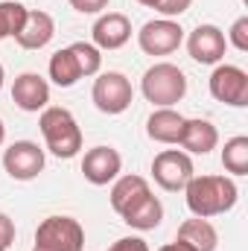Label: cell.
<instances>
[{"mask_svg":"<svg viewBox=\"0 0 248 251\" xmlns=\"http://www.w3.org/2000/svg\"><path fill=\"white\" fill-rule=\"evenodd\" d=\"M184 196L193 216L210 219V216L228 213L237 204L240 190L228 176H193L184 187Z\"/></svg>","mask_w":248,"mask_h":251,"instance_id":"6da1fadb","label":"cell"},{"mask_svg":"<svg viewBox=\"0 0 248 251\" xmlns=\"http://www.w3.org/2000/svg\"><path fill=\"white\" fill-rule=\"evenodd\" d=\"M38 128L44 134V143L47 149L56 155V158H76L79 149H82V128L76 123V117L62 108V105H47L38 117Z\"/></svg>","mask_w":248,"mask_h":251,"instance_id":"7a4b0ae2","label":"cell"},{"mask_svg":"<svg viewBox=\"0 0 248 251\" xmlns=\"http://www.w3.org/2000/svg\"><path fill=\"white\" fill-rule=\"evenodd\" d=\"M140 91L143 97L158 105V108H173L175 102H181L187 94V76L178 64L170 62H158L152 64L143 79H140Z\"/></svg>","mask_w":248,"mask_h":251,"instance_id":"3957f363","label":"cell"},{"mask_svg":"<svg viewBox=\"0 0 248 251\" xmlns=\"http://www.w3.org/2000/svg\"><path fill=\"white\" fill-rule=\"evenodd\" d=\"M85 228L73 216H47L35 231L32 251H82Z\"/></svg>","mask_w":248,"mask_h":251,"instance_id":"277c9868","label":"cell"},{"mask_svg":"<svg viewBox=\"0 0 248 251\" xmlns=\"http://www.w3.org/2000/svg\"><path fill=\"white\" fill-rule=\"evenodd\" d=\"M91 100H94V105L102 114H123L125 108L131 105V100H134V88H131V82H128L125 73L108 70V73H102L94 82Z\"/></svg>","mask_w":248,"mask_h":251,"instance_id":"5b68a950","label":"cell"},{"mask_svg":"<svg viewBox=\"0 0 248 251\" xmlns=\"http://www.w3.org/2000/svg\"><path fill=\"white\" fill-rule=\"evenodd\" d=\"M181 41H184V29L173 18L146 21L137 32V44L146 56H170L181 47Z\"/></svg>","mask_w":248,"mask_h":251,"instance_id":"8992f818","label":"cell"},{"mask_svg":"<svg viewBox=\"0 0 248 251\" xmlns=\"http://www.w3.org/2000/svg\"><path fill=\"white\" fill-rule=\"evenodd\" d=\"M210 97L231 105L246 108L248 105V73L237 64H216L210 73Z\"/></svg>","mask_w":248,"mask_h":251,"instance_id":"52a82bcc","label":"cell"},{"mask_svg":"<svg viewBox=\"0 0 248 251\" xmlns=\"http://www.w3.org/2000/svg\"><path fill=\"white\" fill-rule=\"evenodd\" d=\"M152 176H155L158 187L170 190V193H178L196 176V170H193V161H190L187 152H181V149H164L152 161Z\"/></svg>","mask_w":248,"mask_h":251,"instance_id":"ba28073f","label":"cell"},{"mask_svg":"<svg viewBox=\"0 0 248 251\" xmlns=\"http://www.w3.org/2000/svg\"><path fill=\"white\" fill-rule=\"evenodd\" d=\"M3 167L15 181H32L44 170V149L32 140H15L3 152Z\"/></svg>","mask_w":248,"mask_h":251,"instance_id":"9c48e42d","label":"cell"},{"mask_svg":"<svg viewBox=\"0 0 248 251\" xmlns=\"http://www.w3.org/2000/svg\"><path fill=\"white\" fill-rule=\"evenodd\" d=\"M225 50H228V38L213 24H198L187 35V53L198 64H219L225 59Z\"/></svg>","mask_w":248,"mask_h":251,"instance_id":"30bf717a","label":"cell"},{"mask_svg":"<svg viewBox=\"0 0 248 251\" xmlns=\"http://www.w3.org/2000/svg\"><path fill=\"white\" fill-rule=\"evenodd\" d=\"M120 167H123V158L114 146H94L82 158V176L94 187H105L108 181H114L120 176Z\"/></svg>","mask_w":248,"mask_h":251,"instance_id":"8fae6325","label":"cell"},{"mask_svg":"<svg viewBox=\"0 0 248 251\" xmlns=\"http://www.w3.org/2000/svg\"><path fill=\"white\" fill-rule=\"evenodd\" d=\"M12 102L21 108V111H29V114H38L47 108L50 102V85L44 76L38 73H21L12 85Z\"/></svg>","mask_w":248,"mask_h":251,"instance_id":"7c38bea8","label":"cell"},{"mask_svg":"<svg viewBox=\"0 0 248 251\" xmlns=\"http://www.w3.org/2000/svg\"><path fill=\"white\" fill-rule=\"evenodd\" d=\"M91 35H94V47L97 50H120L131 38V21L125 18L123 12L99 15L94 29H91Z\"/></svg>","mask_w":248,"mask_h":251,"instance_id":"4fadbf2b","label":"cell"},{"mask_svg":"<svg viewBox=\"0 0 248 251\" xmlns=\"http://www.w3.org/2000/svg\"><path fill=\"white\" fill-rule=\"evenodd\" d=\"M56 35V21L47 12H26V21L21 26V32L15 35V41L24 50H41L53 41Z\"/></svg>","mask_w":248,"mask_h":251,"instance_id":"5bb4252c","label":"cell"},{"mask_svg":"<svg viewBox=\"0 0 248 251\" xmlns=\"http://www.w3.org/2000/svg\"><path fill=\"white\" fill-rule=\"evenodd\" d=\"M178 143L184 146L187 152H193V155H207L210 149H216L219 131H216V126L210 123V120H201V117L184 120V128H181Z\"/></svg>","mask_w":248,"mask_h":251,"instance_id":"9a60e30c","label":"cell"},{"mask_svg":"<svg viewBox=\"0 0 248 251\" xmlns=\"http://www.w3.org/2000/svg\"><path fill=\"white\" fill-rule=\"evenodd\" d=\"M184 120L175 108H158L149 114L146 120V134L158 143H178L181 137V128H184Z\"/></svg>","mask_w":248,"mask_h":251,"instance_id":"2e32d148","label":"cell"},{"mask_svg":"<svg viewBox=\"0 0 248 251\" xmlns=\"http://www.w3.org/2000/svg\"><path fill=\"white\" fill-rule=\"evenodd\" d=\"M152 190H149V181L143 178V176H123V178H117L114 181V187H111V207H114V213H120L123 216L125 210H131L143 196H149Z\"/></svg>","mask_w":248,"mask_h":251,"instance_id":"e0dca14e","label":"cell"},{"mask_svg":"<svg viewBox=\"0 0 248 251\" xmlns=\"http://www.w3.org/2000/svg\"><path fill=\"white\" fill-rule=\"evenodd\" d=\"M161 219H164V204H161V199L152 196V193L143 196L131 210L123 213V222L128 228H134V231H152V228L161 225Z\"/></svg>","mask_w":248,"mask_h":251,"instance_id":"ac0fdd59","label":"cell"},{"mask_svg":"<svg viewBox=\"0 0 248 251\" xmlns=\"http://www.w3.org/2000/svg\"><path fill=\"white\" fill-rule=\"evenodd\" d=\"M178 240L193 246L196 251H216V243H219V234L216 228L201 219V216H193V219H184L181 228H178Z\"/></svg>","mask_w":248,"mask_h":251,"instance_id":"d6986e66","label":"cell"},{"mask_svg":"<svg viewBox=\"0 0 248 251\" xmlns=\"http://www.w3.org/2000/svg\"><path fill=\"white\" fill-rule=\"evenodd\" d=\"M50 79H53L59 88H73V85L82 79L79 62H76V56H73L70 47L56 50V53L50 56Z\"/></svg>","mask_w":248,"mask_h":251,"instance_id":"ffe728a7","label":"cell"},{"mask_svg":"<svg viewBox=\"0 0 248 251\" xmlns=\"http://www.w3.org/2000/svg\"><path fill=\"white\" fill-rule=\"evenodd\" d=\"M222 167L234 176H248V137L237 134L222 149Z\"/></svg>","mask_w":248,"mask_h":251,"instance_id":"44dd1931","label":"cell"},{"mask_svg":"<svg viewBox=\"0 0 248 251\" xmlns=\"http://www.w3.org/2000/svg\"><path fill=\"white\" fill-rule=\"evenodd\" d=\"M26 6H21L18 0H3L0 3V41L3 38H15L26 21Z\"/></svg>","mask_w":248,"mask_h":251,"instance_id":"7402d4cb","label":"cell"},{"mask_svg":"<svg viewBox=\"0 0 248 251\" xmlns=\"http://www.w3.org/2000/svg\"><path fill=\"white\" fill-rule=\"evenodd\" d=\"M70 50H73V56H76V62H79L82 76H94V73H99V67H102V56H99V50H97L94 44H88V41H73Z\"/></svg>","mask_w":248,"mask_h":251,"instance_id":"603a6c76","label":"cell"},{"mask_svg":"<svg viewBox=\"0 0 248 251\" xmlns=\"http://www.w3.org/2000/svg\"><path fill=\"white\" fill-rule=\"evenodd\" d=\"M228 41H231L240 53H248V15H243V18H237V21H234Z\"/></svg>","mask_w":248,"mask_h":251,"instance_id":"cb8c5ba5","label":"cell"},{"mask_svg":"<svg viewBox=\"0 0 248 251\" xmlns=\"http://www.w3.org/2000/svg\"><path fill=\"white\" fill-rule=\"evenodd\" d=\"M190 3L193 0H158L155 12H161L164 18H178V15H184L187 9H190Z\"/></svg>","mask_w":248,"mask_h":251,"instance_id":"d4e9b609","label":"cell"},{"mask_svg":"<svg viewBox=\"0 0 248 251\" xmlns=\"http://www.w3.org/2000/svg\"><path fill=\"white\" fill-rule=\"evenodd\" d=\"M79 15H99L102 9H108L111 0H67Z\"/></svg>","mask_w":248,"mask_h":251,"instance_id":"484cf974","label":"cell"},{"mask_svg":"<svg viewBox=\"0 0 248 251\" xmlns=\"http://www.w3.org/2000/svg\"><path fill=\"white\" fill-rule=\"evenodd\" d=\"M12 243H15V222L6 213H0V249H9Z\"/></svg>","mask_w":248,"mask_h":251,"instance_id":"4316f807","label":"cell"},{"mask_svg":"<svg viewBox=\"0 0 248 251\" xmlns=\"http://www.w3.org/2000/svg\"><path fill=\"white\" fill-rule=\"evenodd\" d=\"M108 251H149V246L140 237H123V240H117Z\"/></svg>","mask_w":248,"mask_h":251,"instance_id":"83f0119b","label":"cell"},{"mask_svg":"<svg viewBox=\"0 0 248 251\" xmlns=\"http://www.w3.org/2000/svg\"><path fill=\"white\" fill-rule=\"evenodd\" d=\"M158 251H196L193 246H187V243H181V240H175V243H167V246H161Z\"/></svg>","mask_w":248,"mask_h":251,"instance_id":"f1b7e54d","label":"cell"},{"mask_svg":"<svg viewBox=\"0 0 248 251\" xmlns=\"http://www.w3.org/2000/svg\"><path fill=\"white\" fill-rule=\"evenodd\" d=\"M137 3H140V6H149V9H155V3H158V0H137Z\"/></svg>","mask_w":248,"mask_h":251,"instance_id":"f546056e","label":"cell"},{"mask_svg":"<svg viewBox=\"0 0 248 251\" xmlns=\"http://www.w3.org/2000/svg\"><path fill=\"white\" fill-rule=\"evenodd\" d=\"M3 140H6V126H3V120H0V146H3Z\"/></svg>","mask_w":248,"mask_h":251,"instance_id":"4dcf8cb0","label":"cell"},{"mask_svg":"<svg viewBox=\"0 0 248 251\" xmlns=\"http://www.w3.org/2000/svg\"><path fill=\"white\" fill-rule=\"evenodd\" d=\"M3 79H6V76H3V64H0V88H3Z\"/></svg>","mask_w":248,"mask_h":251,"instance_id":"1f68e13d","label":"cell"},{"mask_svg":"<svg viewBox=\"0 0 248 251\" xmlns=\"http://www.w3.org/2000/svg\"><path fill=\"white\" fill-rule=\"evenodd\" d=\"M0 251H6V249H0Z\"/></svg>","mask_w":248,"mask_h":251,"instance_id":"d6a6232c","label":"cell"}]
</instances>
